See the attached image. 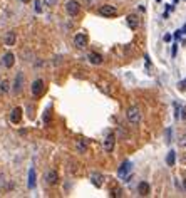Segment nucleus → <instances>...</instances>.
Here are the masks:
<instances>
[{
    "instance_id": "1",
    "label": "nucleus",
    "mask_w": 186,
    "mask_h": 198,
    "mask_svg": "<svg viewBox=\"0 0 186 198\" xmlns=\"http://www.w3.org/2000/svg\"><path fill=\"white\" fill-rule=\"evenodd\" d=\"M127 119H129L131 123H139V119H141V113H139V109L136 108V106H133V108L127 109Z\"/></svg>"
},
{
    "instance_id": "2",
    "label": "nucleus",
    "mask_w": 186,
    "mask_h": 198,
    "mask_svg": "<svg viewBox=\"0 0 186 198\" xmlns=\"http://www.w3.org/2000/svg\"><path fill=\"white\" fill-rule=\"evenodd\" d=\"M65 10H67L69 15H77L81 10V5L76 2V0H69L67 3H65Z\"/></svg>"
},
{
    "instance_id": "3",
    "label": "nucleus",
    "mask_w": 186,
    "mask_h": 198,
    "mask_svg": "<svg viewBox=\"0 0 186 198\" xmlns=\"http://www.w3.org/2000/svg\"><path fill=\"white\" fill-rule=\"evenodd\" d=\"M42 92H44V81L42 79H35L34 82H32V94H34L35 97H39Z\"/></svg>"
},
{
    "instance_id": "4",
    "label": "nucleus",
    "mask_w": 186,
    "mask_h": 198,
    "mask_svg": "<svg viewBox=\"0 0 186 198\" xmlns=\"http://www.w3.org/2000/svg\"><path fill=\"white\" fill-rule=\"evenodd\" d=\"M99 14L104 15V17H114V15H117V10H116L113 5H102L101 9H99Z\"/></svg>"
},
{
    "instance_id": "5",
    "label": "nucleus",
    "mask_w": 186,
    "mask_h": 198,
    "mask_svg": "<svg viewBox=\"0 0 186 198\" xmlns=\"http://www.w3.org/2000/svg\"><path fill=\"white\" fill-rule=\"evenodd\" d=\"M86 44H87V37H86V34H77L74 37V45H76V47L84 49Z\"/></svg>"
},
{
    "instance_id": "6",
    "label": "nucleus",
    "mask_w": 186,
    "mask_h": 198,
    "mask_svg": "<svg viewBox=\"0 0 186 198\" xmlns=\"http://www.w3.org/2000/svg\"><path fill=\"white\" fill-rule=\"evenodd\" d=\"M114 141H116L114 134H107L106 136V139H104V150H106V153H111V151L114 150Z\"/></svg>"
},
{
    "instance_id": "7",
    "label": "nucleus",
    "mask_w": 186,
    "mask_h": 198,
    "mask_svg": "<svg viewBox=\"0 0 186 198\" xmlns=\"http://www.w3.org/2000/svg\"><path fill=\"white\" fill-rule=\"evenodd\" d=\"M131 168H133V164H131V161H124L121 166H119V170H117V175H119V178H124V176L127 175V173L131 171Z\"/></svg>"
},
{
    "instance_id": "8",
    "label": "nucleus",
    "mask_w": 186,
    "mask_h": 198,
    "mask_svg": "<svg viewBox=\"0 0 186 198\" xmlns=\"http://www.w3.org/2000/svg\"><path fill=\"white\" fill-rule=\"evenodd\" d=\"M14 62H15V56L12 54V52H7V54L3 56V59H2V65L7 67V69H10L12 65H14Z\"/></svg>"
},
{
    "instance_id": "9",
    "label": "nucleus",
    "mask_w": 186,
    "mask_h": 198,
    "mask_svg": "<svg viewBox=\"0 0 186 198\" xmlns=\"http://www.w3.org/2000/svg\"><path fill=\"white\" fill-rule=\"evenodd\" d=\"M20 119H22V108H14L10 113V121L17 124V123H20Z\"/></svg>"
},
{
    "instance_id": "10",
    "label": "nucleus",
    "mask_w": 186,
    "mask_h": 198,
    "mask_svg": "<svg viewBox=\"0 0 186 198\" xmlns=\"http://www.w3.org/2000/svg\"><path fill=\"white\" fill-rule=\"evenodd\" d=\"M45 181H47L49 185H55L57 181H59V175H57V171L55 170L47 171V175H45Z\"/></svg>"
},
{
    "instance_id": "11",
    "label": "nucleus",
    "mask_w": 186,
    "mask_h": 198,
    "mask_svg": "<svg viewBox=\"0 0 186 198\" xmlns=\"http://www.w3.org/2000/svg\"><path fill=\"white\" fill-rule=\"evenodd\" d=\"M149 191H151V187H149L148 181H141V183L138 185V193L139 195L146 196V195H149Z\"/></svg>"
},
{
    "instance_id": "12",
    "label": "nucleus",
    "mask_w": 186,
    "mask_h": 198,
    "mask_svg": "<svg viewBox=\"0 0 186 198\" xmlns=\"http://www.w3.org/2000/svg\"><path fill=\"white\" fill-rule=\"evenodd\" d=\"M22 81H24V76L19 72L17 77H15V82H14V92H15V94H19L20 89H22Z\"/></svg>"
},
{
    "instance_id": "13",
    "label": "nucleus",
    "mask_w": 186,
    "mask_h": 198,
    "mask_svg": "<svg viewBox=\"0 0 186 198\" xmlns=\"http://www.w3.org/2000/svg\"><path fill=\"white\" fill-rule=\"evenodd\" d=\"M87 59H89L92 64H96V65L102 62V57H101V54H97V52H89Z\"/></svg>"
},
{
    "instance_id": "14",
    "label": "nucleus",
    "mask_w": 186,
    "mask_h": 198,
    "mask_svg": "<svg viewBox=\"0 0 186 198\" xmlns=\"http://www.w3.org/2000/svg\"><path fill=\"white\" fill-rule=\"evenodd\" d=\"M29 188H30V190L35 188V170H34V168L29 170Z\"/></svg>"
},
{
    "instance_id": "15",
    "label": "nucleus",
    "mask_w": 186,
    "mask_h": 198,
    "mask_svg": "<svg viewBox=\"0 0 186 198\" xmlns=\"http://www.w3.org/2000/svg\"><path fill=\"white\" fill-rule=\"evenodd\" d=\"M175 161H176V153L171 150L168 153V156H166V164L168 166H175Z\"/></svg>"
},
{
    "instance_id": "16",
    "label": "nucleus",
    "mask_w": 186,
    "mask_h": 198,
    "mask_svg": "<svg viewBox=\"0 0 186 198\" xmlns=\"http://www.w3.org/2000/svg\"><path fill=\"white\" fill-rule=\"evenodd\" d=\"M126 22H127V25H129L131 29L138 27V17H136V15H129V17L126 19Z\"/></svg>"
},
{
    "instance_id": "17",
    "label": "nucleus",
    "mask_w": 186,
    "mask_h": 198,
    "mask_svg": "<svg viewBox=\"0 0 186 198\" xmlns=\"http://www.w3.org/2000/svg\"><path fill=\"white\" fill-rule=\"evenodd\" d=\"M14 44H15V34L9 32V35L5 37V45H14Z\"/></svg>"
},
{
    "instance_id": "18",
    "label": "nucleus",
    "mask_w": 186,
    "mask_h": 198,
    "mask_svg": "<svg viewBox=\"0 0 186 198\" xmlns=\"http://www.w3.org/2000/svg\"><path fill=\"white\" fill-rule=\"evenodd\" d=\"M91 180H92V183L96 185V187H102V176L101 175H92Z\"/></svg>"
},
{
    "instance_id": "19",
    "label": "nucleus",
    "mask_w": 186,
    "mask_h": 198,
    "mask_svg": "<svg viewBox=\"0 0 186 198\" xmlns=\"http://www.w3.org/2000/svg\"><path fill=\"white\" fill-rule=\"evenodd\" d=\"M86 150H87V144H86L84 141L77 143V151H79V153H86Z\"/></svg>"
},
{
    "instance_id": "20",
    "label": "nucleus",
    "mask_w": 186,
    "mask_h": 198,
    "mask_svg": "<svg viewBox=\"0 0 186 198\" xmlns=\"http://www.w3.org/2000/svg\"><path fill=\"white\" fill-rule=\"evenodd\" d=\"M0 91H2V92H9V82L7 81L0 82Z\"/></svg>"
},
{
    "instance_id": "21",
    "label": "nucleus",
    "mask_w": 186,
    "mask_h": 198,
    "mask_svg": "<svg viewBox=\"0 0 186 198\" xmlns=\"http://www.w3.org/2000/svg\"><path fill=\"white\" fill-rule=\"evenodd\" d=\"M35 12H37V14H40V12H42V7H40V0H35Z\"/></svg>"
},
{
    "instance_id": "22",
    "label": "nucleus",
    "mask_w": 186,
    "mask_h": 198,
    "mask_svg": "<svg viewBox=\"0 0 186 198\" xmlns=\"http://www.w3.org/2000/svg\"><path fill=\"white\" fill-rule=\"evenodd\" d=\"M166 143H168V144L171 143V129H169V128L166 129Z\"/></svg>"
},
{
    "instance_id": "23",
    "label": "nucleus",
    "mask_w": 186,
    "mask_h": 198,
    "mask_svg": "<svg viewBox=\"0 0 186 198\" xmlns=\"http://www.w3.org/2000/svg\"><path fill=\"white\" fill-rule=\"evenodd\" d=\"M175 109H176V114H175V118L178 119V118H179V111H181V106H178V104H175Z\"/></svg>"
},
{
    "instance_id": "24",
    "label": "nucleus",
    "mask_w": 186,
    "mask_h": 198,
    "mask_svg": "<svg viewBox=\"0 0 186 198\" xmlns=\"http://www.w3.org/2000/svg\"><path fill=\"white\" fill-rule=\"evenodd\" d=\"M178 86H179V89L186 91V79H183V81H181V82H179V84H178Z\"/></svg>"
},
{
    "instance_id": "25",
    "label": "nucleus",
    "mask_w": 186,
    "mask_h": 198,
    "mask_svg": "<svg viewBox=\"0 0 186 198\" xmlns=\"http://www.w3.org/2000/svg\"><path fill=\"white\" fill-rule=\"evenodd\" d=\"M179 37H181V30H176V32H175V39L179 40Z\"/></svg>"
},
{
    "instance_id": "26",
    "label": "nucleus",
    "mask_w": 186,
    "mask_h": 198,
    "mask_svg": "<svg viewBox=\"0 0 186 198\" xmlns=\"http://www.w3.org/2000/svg\"><path fill=\"white\" fill-rule=\"evenodd\" d=\"M176 52H178V44H176V45H173V52H171V54H173V57L176 56Z\"/></svg>"
},
{
    "instance_id": "27",
    "label": "nucleus",
    "mask_w": 186,
    "mask_h": 198,
    "mask_svg": "<svg viewBox=\"0 0 186 198\" xmlns=\"http://www.w3.org/2000/svg\"><path fill=\"white\" fill-rule=\"evenodd\" d=\"M179 144H181V146H186V136H183V138H181Z\"/></svg>"
},
{
    "instance_id": "28",
    "label": "nucleus",
    "mask_w": 186,
    "mask_h": 198,
    "mask_svg": "<svg viewBox=\"0 0 186 198\" xmlns=\"http://www.w3.org/2000/svg\"><path fill=\"white\" fill-rule=\"evenodd\" d=\"M164 40H166V42H169V40H171V35H169V34L164 35Z\"/></svg>"
},
{
    "instance_id": "29",
    "label": "nucleus",
    "mask_w": 186,
    "mask_h": 198,
    "mask_svg": "<svg viewBox=\"0 0 186 198\" xmlns=\"http://www.w3.org/2000/svg\"><path fill=\"white\" fill-rule=\"evenodd\" d=\"M181 34H186V25H184L183 29H181Z\"/></svg>"
},
{
    "instance_id": "30",
    "label": "nucleus",
    "mask_w": 186,
    "mask_h": 198,
    "mask_svg": "<svg viewBox=\"0 0 186 198\" xmlns=\"http://www.w3.org/2000/svg\"><path fill=\"white\" fill-rule=\"evenodd\" d=\"M57 0H47V3H55Z\"/></svg>"
},
{
    "instance_id": "31",
    "label": "nucleus",
    "mask_w": 186,
    "mask_h": 198,
    "mask_svg": "<svg viewBox=\"0 0 186 198\" xmlns=\"http://www.w3.org/2000/svg\"><path fill=\"white\" fill-rule=\"evenodd\" d=\"M20 2H24V3H27V2H30V0H20Z\"/></svg>"
},
{
    "instance_id": "32",
    "label": "nucleus",
    "mask_w": 186,
    "mask_h": 198,
    "mask_svg": "<svg viewBox=\"0 0 186 198\" xmlns=\"http://www.w3.org/2000/svg\"><path fill=\"white\" fill-rule=\"evenodd\" d=\"M184 190H186V180H184Z\"/></svg>"
}]
</instances>
